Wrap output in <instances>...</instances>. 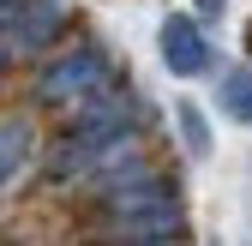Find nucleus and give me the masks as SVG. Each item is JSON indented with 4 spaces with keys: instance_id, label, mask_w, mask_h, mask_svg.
<instances>
[{
    "instance_id": "1",
    "label": "nucleus",
    "mask_w": 252,
    "mask_h": 246,
    "mask_svg": "<svg viewBox=\"0 0 252 246\" xmlns=\"http://www.w3.org/2000/svg\"><path fill=\"white\" fill-rule=\"evenodd\" d=\"M132 126H138V96H108V90L84 96L78 102V126L54 144V174L96 168L108 150H120L126 138H132Z\"/></svg>"
},
{
    "instance_id": "2",
    "label": "nucleus",
    "mask_w": 252,
    "mask_h": 246,
    "mask_svg": "<svg viewBox=\"0 0 252 246\" xmlns=\"http://www.w3.org/2000/svg\"><path fill=\"white\" fill-rule=\"evenodd\" d=\"M96 90H108V54L102 48H66V54H54L42 78H36V102H54V108H72L84 96H96Z\"/></svg>"
},
{
    "instance_id": "3",
    "label": "nucleus",
    "mask_w": 252,
    "mask_h": 246,
    "mask_svg": "<svg viewBox=\"0 0 252 246\" xmlns=\"http://www.w3.org/2000/svg\"><path fill=\"white\" fill-rule=\"evenodd\" d=\"M60 24H66V12H60V0H12V18H6V36L18 54H42Z\"/></svg>"
},
{
    "instance_id": "4",
    "label": "nucleus",
    "mask_w": 252,
    "mask_h": 246,
    "mask_svg": "<svg viewBox=\"0 0 252 246\" xmlns=\"http://www.w3.org/2000/svg\"><path fill=\"white\" fill-rule=\"evenodd\" d=\"M162 66L174 78H198L210 66V42H204V30L186 18V12H168L162 18Z\"/></svg>"
},
{
    "instance_id": "5",
    "label": "nucleus",
    "mask_w": 252,
    "mask_h": 246,
    "mask_svg": "<svg viewBox=\"0 0 252 246\" xmlns=\"http://www.w3.org/2000/svg\"><path fill=\"white\" fill-rule=\"evenodd\" d=\"M30 150H36V132H30V120H0V186L30 162Z\"/></svg>"
},
{
    "instance_id": "6",
    "label": "nucleus",
    "mask_w": 252,
    "mask_h": 246,
    "mask_svg": "<svg viewBox=\"0 0 252 246\" xmlns=\"http://www.w3.org/2000/svg\"><path fill=\"white\" fill-rule=\"evenodd\" d=\"M222 114H234L240 126H252V72L246 66L222 72Z\"/></svg>"
},
{
    "instance_id": "7",
    "label": "nucleus",
    "mask_w": 252,
    "mask_h": 246,
    "mask_svg": "<svg viewBox=\"0 0 252 246\" xmlns=\"http://www.w3.org/2000/svg\"><path fill=\"white\" fill-rule=\"evenodd\" d=\"M174 120H180V132H186V150H192V156H204V150H210V126H204V114H198L192 102H174Z\"/></svg>"
},
{
    "instance_id": "8",
    "label": "nucleus",
    "mask_w": 252,
    "mask_h": 246,
    "mask_svg": "<svg viewBox=\"0 0 252 246\" xmlns=\"http://www.w3.org/2000/svg\"><path fill=\"white\" fill-rule=\"evenodd\" d=\"M222 6H228V0H198V12H204V18H222Z\"/></svg>"
},
{
    "instance_id": "9",
    "label": "nucleus",
    "mask_w": 252,
    "mask_h": 246,
    "mask_svg": "<svg viewBox=\"0 0 252 246\" xmlns=\"http://www.w3.org/2000/svg\"><path fill=\"white\" fill-rule=\"evenodd\" d=\"M6 18H12V0H0V36H6Z\"/></svg>"
},
{
    "instance_id": "10",
    "label": "nucleus",
    "mask_w": 252,
    "mask_h": 246,
    "mask_svg": "<svg viewBox=\"0 0 252 246\" xmlns=\"http://www.w3.org/2000/svg\"><path fill=\"white\" fill-rule=\"evenodd\" d=\"M138 246H168V240H138Z\"/></svg>"
}]
</instances>
